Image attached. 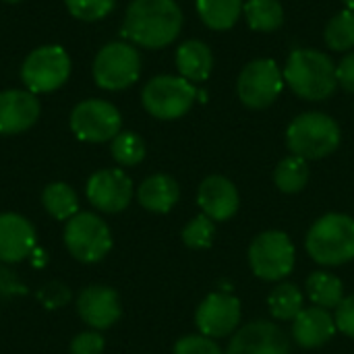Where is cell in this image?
<instances>
[{
	"label": "cell",
	"mask_w": 354,
	"mask_h": 354,
	"mask_svg": "<svg viewBox=\"0 0 354 354\" xmlns=\"http://www.w3.org/2000/svg\"><path fill=\"white\" fill-rule=\"evenodd\" d=\"M183 29V10L176 0H133L122 21V37L147 48L170 46Z\"/></svg>",
	"instance_id": "6da1fadb"
},
{
	"label": "cell",
	"mask_w": 354,
	"mask_h": 354,
	"mask_svg": "<svg viewBox=\"0 0 354 354\" xmlns=\"http://www.w3.org/2000/svg\"><path fill=\"white\" fill-rule=\"evenodd\" d=\"M284 81L288 87L307 102H324L334 95L338 87L334 60L311 48H299L290 52L284 68Z\"/></svg>",
	"instance_id": "7a4b0ae2"
},
{
	"label": "cell",
	"mask_w": 354,
	"mask_h": 354,
	"mask_svg": "<svg viewBox=\"0 0 354 354\" xmlns=\"http://www.w3.org/2000/svg\"><path fill=\"white\" fill-rule=\"evenodd\" d=\"M307 253L326 268L344 266L354 259V218L326 214L313 222L305 239Z\"/></svg>",
	"instance_id": "3957f363"
},
{
	"label": "cell",
	"mask_w": 354,
	"mask_h": 354,
	"mask_svg": "<svg viewBox=\"0 0 354 354\" xmlns=\"http://www.w3.org/2000/svg\"><path fill=\"white\" fill-rule=\"evenodd\" d=\"M338 122L324 112L299 114L286 131V143L292 156L303 160H322L332 156L340 145Z\"/></svg>",
	"instance_id": "277c9868"
},
{
	"label": "cell",
	"mask_w": 354,
	"mask_h": 354,
	"mask_svg": "<svg viewBox=\"0 0 354 354\" xmlns=\"http://www.w3.org/2000/svg\"><path fill=\"white\" fill-rule=\"evenodd\" d=\"M199 89L185 77L158 75L149 79L141 91V102L147 114L160 120H176L185 116L195 100Z\"/></svg>",
	"instance_id": "5b68a950"
},
{
	"label": "cell",
	"mask_w": 354,
	"mask_h": 354,
	"mask_svg": "<svg viewBox=\"0 0 354 354\" xmlns=\"http://www.w3.org/2000/svg\"><path fill=\"white\" fill-rule=\"evenodd\" d=\"M64 247L81 263H97L112 249L108 224L93 212H79L64 226Z\"/></svg>",
	"instance_id": "8992f818"
},
{
	"label": "cell",
	"mask_w": 354,
	"mask_h": 354,
	"mask_svg": "<svg viewBox=\"0 0 354 354\" xmlns=\"http://www.w3.org/2000/svg\"><path fill=\"white\" fill-rule=\"evenodd\" d=\"M71 75V56L58 44L39 46L27 54L21 64V81L31 93H50L66 83Z\"/></svg>",
	"instance_id": "52a82bcc"
},
{
	"label": "cell",
	"mask_w": 354,
	"mask_h": 354,
	"mask_svg": "<svg viewBox=\"0 0 354 354\" xmlns=\"http://www.w3.org/2000/svg\"><path fill=\"white\" fill-rule=\"evenodd\" d=\"M93 81L106 91L131 87L141 75V56L133 44L110 41L93 58Z\"/></svg>",
	"instance_id": "ba28073f"
},
{
	"label": "cell",
	"mask_w": 354,
	"mask_h": 354,
	"mask_svg": "<svg viewBox=\"0 0 354 354\" xmlns=\"http://www.w3.org/2000/svg\"><path fill=\"white\" fill-rule=\"evenodd\" d=\"M295 245L282 230L261 232L249 247V266L253 274L266 282H278L286 278L295 268Z\"/></svg>",
	"instance_id": "9c48e42d"
},
{
	"label": "cell",
	"mask_w": 354,
	"mask_h": 354,
	"mask_svg": "<svg viewBox=\"0 0 354 354\" xmlns=\"http://www.w3.org/2000/svg\"><path fill=\"white\" fill-rule=\"evenodd\" d=\"M284 73L272 58H257L245 64L236 81L241 102L251 110L270 108L284 89Z\"/></svg>",
	"instance_id": "30bf717a"
},
{
	"label": "cell",
	"mask_w": 354,
	"mask_h": 354,
	"mask_svg": "<svg viewBox=\"0 0 354 354\" xmlns=\"http://www.w3.org/2000/svg\"><path fill=\"white\" fill-rule=\"evenodd\" d=\"M71 131L87 143L112 141L122 129L118 108L106 100H83L71 112Z\"/></svg>",
	"instance_id": "8fae6325"
},
{
	"label": "cell",
	"mask_w": 354,
	"mask_h": 354,
	"mask_svg": "<svg viewBox=\"0 0 354 354\" xmlns=\"http://www.w3.org/2000/svg\"><path fill=\"white\" fill-rule=\"evenodd\" d=\"M85 195L97 212L118 214L124 212L133 199V180L120 168H104L89 176Z\"/></svg>",
	"instance_id": "7c38bea8"
},
{
	"label": "cell",
	"mask_w": 354,
	"mask_h": 354,
	"mask_svg": "<svg viewBox=\"0 0 354 354\" xmlns=\"http://www.w3.org/2000/svg\"><path fill=\"white\" fill-rule=\"evenodd\" d=\"M241 322V301L226 292H212L201 301L195 313L199 332L207 338L230 336Z\"/></svg>",
	"instance_id": "4fadbf2b"
},
{
	"label": "cell",
	"mask_w": 354,
	"mask_h": 354,
	"mask_svg": "<svg viewBox=\"0 0 354 354\" xmlns=\"http://www.w3.org/2000/svg\"><path fill=\"white\" fill-rule=\"evenodd\" d=\"M226 354H290V342L276 324L259 319L232 336Z\"/></svg>",
	"instance_id": "5bb4252c"
},
{
	"label": "cell",
	"mask_w": 354,
	"mask_h": 354,
	"mask_svg": "<svg viewBox=\"0 0 354 354\" xmlns=\"http://www.w3.org/2000/svg\"><path fill=\"white\" fill-rule=\"evenodd\" d=\"M77 313L91 330L102 332L112 328L120 319L122 307L114 288L104 284H91L83 288L77 297Z\"/></svg>",
	"instance_id": "9a60e30c"
},
{
	"label": "cell",
	"mask_w": 354,
	"mask_h": 354,
	"mask_svg": "<svg viewBox=\"0 0 354 354\" xmlns=\"http://www.w3.org/2000/svg\"><path fill=\"white\" fill-rule=\"evenodd\" d=\"M39 102L27 89L0 91V135H19L29 131L39 118Z\"/></svg>",
	"instance_id": "2e32d148"
},
{
	"label": "cell",
	"mask_w": 354,
	"mask_h": 354,
	"mask_svg": "<svg viewBox=\"0 0 354 354\" xmlns=\"http://www.w3.org/2000/svg\"><path fill=\"white\" fill-rule=\"evenodd\" d=\"M197 203L201 212L214 222H226L239 212L241 197H239V189L230 178L214 174L199 185Z\"/></svg>",
	"instance_id": "e0dca14e"
},
{
	"label": "cell",
	"mask_w": 354,
	"mask_h": 354,
	"mask_svg": "<svg viewBox=\"0 0 354 354\" xmlns=\"http://www.w3.org/2000/svg\"><path fill=\"white\" fill-rule=\"evenodd\" d=\"M35 249V228L33 224L12 212L0 214V261L19 263L27 259Z\"/></svg>",
	"instance_id": "ac0fdd59"
},
{
	"label": "cell",
	"mask_w": 354,
	"mask_h": 354,
	"mask_svg": "<svg viewBox=\"0 0 354 354\" xmlns=\"http://www.w3.org/2000/svg\"><path fill=\"white\" fill-rule=\"evenodd\" d=\"M336 319L322 307H307L292 319V338L301 348H319L336 334Z\"/></svg>",
	"instance_id": "d6986e66"
},
{
	"label": "cell",
	"mask_w": 354,
	"mask_h": 354,
	"mask_svg": "<svg viewBox=\"0 0 354 354\" xmlns=\"http://www.w3.org/2000/svg\"><path fill=\"white\" fill-rule=\"evenodd\" d=\"M137 199L151 214H168L180 199V187L168 174H151L139 185Z\"/></svg>",
	"instance_id": "ffe728a7"
},
{
	"label": "cell",
	"mask_w": 354,
	"mask_h": 354,
	"mask_svg": "<svg viewBox=\"0 0 354 354\" xmlns=\"http://www.w3.org/2000/svg\"><path fill=\"white\" fill-rule=\"evenodd\" d=\"M176 68L191 83H201L212 75L214 54L201 39H187L176 50Z\"/></svg>",
	"instance_id": "44dd1931"
},
{
	"label": "cell",
	"mask_w": 354,
	"mask_h": 354,
	"mask_svg": "<svg viewBox=\"0 0 354 354\" xmlns=\"http://www.w3.org/2000/svg\"><path fill=\"white\" fill-rule=\"evenodd\" d=\"M199 19L214 31H228L243 15V0H197Z\"/></svg>",
	"instance_id": "7402d4cb"
},
{
	"label": "cell",
	"mask_w": 354,
	"mask_h": 354,
	"mask_svg": "<svg viewBox=\"0 0 354 354\" xmlns=\"http://www.w3.org/2000/svg\"><path fill=\"white\" fill-rule=\"evenodd\" d=\"M41 205L54 220L60 222H68L79 214V197L66 183H50L41 193Z\"/></svg>",
	"instance_id": "603a6c76"
},
{
	"label": "cell",
	"mask_w": 354,
	"mask_h": 354,
	"mask_svg": "<svg viewBox=\"0 0 354 354\" xmlns=\"http://www.w3.org/2000/svg\"><path fill=\"white\" fill-rule=\"evenodd\" d=\"M307 297L315 303V307L322 309H338V305L344 301V288L338 276L330 272H313L307 278Z\"/></svg>",
	"instance_id": "cb8c5ba5"
},
{
	"label": "cell",
	"mask_w": 354,
	"mask_h": 354,
	"mask_svg": "<svg viewBox=\"0 0 354 354\" xmlns=\"http://www.w3.org/2000/svg\"><path fill=\"white\" fill-rule=\"evenodd\" d=\"M243 15L253 31L272 33L284 23V8L280 0H247L243 4Z\"/></svg>",
	"instance_id": "d4e9b609"
},
{
	"label": "cell",
	"mask_w": 354,
	"mask_h": 354,
	"mask_svg": "<svg viewBox=\"0 0 354 354\" xmlns=\"http://www.w3.org/2000/svg\"><path fill=\"white\" fill-rule=\"evenodd\" d=\"M303 292L297 284H280L268 297V307L274 319L278 322H292L305 307H303Z\"/></svg>",
	"instance_id": "484cf974"
},
{
	"label": "cell",
	"mask_w": 354,
	"mask_h": 354,
	"mask_svg": "<svg viewBox=\"0 0 354 354\" xmlns=\"http://www.w3.org/2000/svg\"><path fill=\"white\" fill-rule=\"evenodd\" d=\"M274 183L282 193L295 195L301 193L307 183H309V166L307 160L299 158V156H288L284 158L274 172Z\"/></svg>",
	"instance_id": "4316f807"
},
{
	"label": "cell",
	"mask_w": 354,
	"mask_h": 354,
	"mask_svg": "<svg viewBox=\"0 0 354 354\" xmlns=\"http://www.w3.org/2000/svg\"><path fill=\"white\" fill-rule=\"evenodd\" d=\"M326 44L334 52H348L354 48V10L346 8L334 15L326 25Z\"/></svg>",
	"instance_id": "83f0119b"
},
{
	"label": "cell",
	"mask_w": 354,
	"mask_h": 354,
	"mask_svg": "<svg viewBox=\"0 0 354 354\" xmlns=\"http://www.w3.org/2000/svg\"><path fill=\"white\" fill-rule=\"evenodd\" d=\"M112 158L120 164V166H137L143 162L145 158V141L137 135V133H131V131H120L114 139H112Z\"/></svg>",
	"instance_id": "f1b7e54d"
},
{
	"label": "cell",
	"mask_w": 354,
	"mask_h": 354,
	"mask_svg": "<svg viewBox=\"0 0 354 354\" xmlns=\"http://www.w3.org/2000/svg\"><path fill=\"white\" fill-rule=\"evenodd\" d=\"M214 239H216V224L205 214H199L197 218H193L183 228V243L189 249H195V251L209 249L212 243H214Z\"/></svg>",
	"instance_id": "f546056e"
},
{
	"label": "cell",
	"mask_w": 354,
	"mask_h": 354,
	"mask_svg": "<svg viewBox=\"0 0 354 354\" xmlns=\"http://www.w3.org/2000/svg\"><path fill=\"white\" fill-rule=\"evenodd\" d=\"M68 12L81 21H100L114 10L116 0H64Z\"/></svg>",
	"instance_id": "4dcf8cb0"
},
{
	"label": "cell",
	"mask_w": 354,
	"mask_h": 354,
	"mask_svg": "<svg viewBox=\"0 0 354 354\" xmlns=\"http://www.w3.org/2000/svg\"><path fill=\"white\" fill-rule=\"evenodd\" d=\"M172 354H224L220 351V346L214 342V338H207L203 334H195V336H183L176 344H174V353Z\"/></svg>",
	"instance_id": "1f68e13d"
},
{
	"label": "cell",
	"mask_w": 354,
	"mask_h": 354,
	"mask_svg": "<svg viewBox=\"0 0 354 354\" xmlns=\"http://www.w3.org/2000/svg\"><path fill=\"white\" fill-rule=\"evenodd\" d=\"M37 299L46 309H60L71 301V290L62 282H48L46 286L39 288Z\"/></svg>",
	"instance_id": "d6a6232c"
},
{
	"label": "cell",
	"mask_w": 354,
	"mask_h": 354,
	"mask_svg": "<svg viewBox=\"0 0 354 354\" xmlns=\"http://www.w3.org/2000/svg\"><path fill=\"white\" fill-rule=\"evenodd\" d=\"M106 342L100 332H81L71 340V354H102Z\"/></svg>",
	"instance_id": "836d02e7"
},
{
	"label": "cell",
	"mask_w": 354,
	"mask_h": 354,
	"mask_svg": "<svg viewBox=\"0 0 354 354\" xmlns=\"http://www.w3.org/2000/svg\"><path fill=\"white\" fill-rule=\"evenodd\" d=\"M336 328L348 336V338H354V295L353 297H346L338 309H336Z\"/></svg>",
	"instance_id": "e575fe53"
},
{
	"label": "cell",
	"mask_w": 354,
	"mask_h": 354,
	"mask_svg": "<svg viewBox=\"0 0 354 354\" xmlns=\"http://www.w3.org/2000/svg\"><path fill=\"white\" fill-rule=\"evenodd\" d=\"M336 79H338V85L348 91L354 93V52L346 54L338 64H336Z\"/></svg>",
	"instance_id": "d590c367"
},
{
	"label": "cell",
	"mask_w": 354,
	"mask_h": 354,
	"mask_svg": "<svg viewBox=\"0 0 354 354\" xmlns=\"http://www.w3.org/2000/svg\"><path fill=\"white\" fill-rule=\"evenodd\" d=\"M344 4H346V8H353L354 10V0H342Z\"/></svg>",
	"instance_id": "8d00e7d4"
},
{
	"label": "cell",
	"mask_w": 354,
	"mask_h": 354,
	"mask_svg": "<svg viewBox=\"0 0 354 354\" xmlns=\"http://www.w3.org/2000/svg\"><path fill=\"white\" fill-rule=\"evenodd\" d=\"M2 2H6V4H17V2H21V0H2Z\"/></svg>",
	"instance_id": "74e56055"
}]
</instances>
